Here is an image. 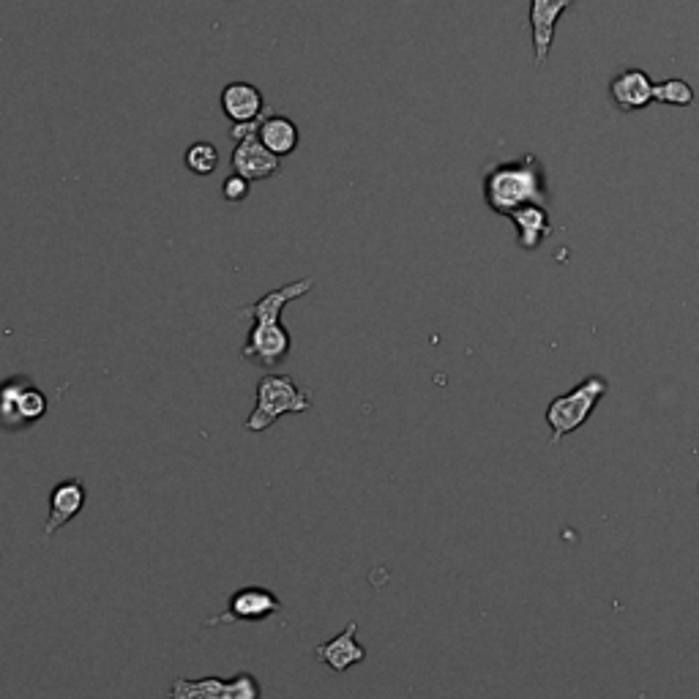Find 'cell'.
<instances>
[{
  "instance_id": "cell-1",
  "label": "cell",
  "mask_w": 699,
  "mask_h": 699,
  "mask_svg": "<svg viewBox=\"0 0 699 699\" xmlns=\"http://www.w3.org/2000/svg\"><path fill=\"white\" fill-rule=\"evenodd\" d=\"M314 279H296L290 285H282L276 290L265 292L260 301H254L252 307L238 309V317H252L254 328L249 330V339L244 345L241 355L244 361L263 370H274V366L285 364L287 355L292 350L290 330L282 325V312L290 301H298L301 296H307L312 290Z\"/></svg>"
},
{
  "instance_id": "cell-2",
  "label": "cell",
  "mask_w": 699,
  "mask_h": 699,
  "mask_svg": "<svg viewBox=\"0 0 699 699\" xmlns=\"http://www.w3.org/2000/svg\"><path fill=\"white\" fill-rule=\"evenodd\" d=\"M484 202L500 216H511L525 205H549L547 167L541 159L527 153L489 167L484 175Z\"/></svg>"
},
{
  "instance_id": "cell-3",
  "label": "cell",
  "mask_w": 699,
  "mask_h": 699,
  "mask_svg": "<svg viewBox=\"0 0 699 699\" xmlns=\"http://www.w3.org/2000/svg\"><path fill=\"white\" fill-rule=\"evenodd\" d=\"M312 410V391L296 386L287 375H265L258 383V402L247 419L249 432H265L287 413H307Z\"/></svg>"
},
{
  "instance_id": "cell-4",
  "label": "cell",
  "mask_w": 699,
  "mask_h": 699,
  "mask_svg": "<svg viewBox=\"0 0 699 699\" xmlns=\"http://www.w3.org/2000/svg\"><path fill=\"white\" fill-rule=\"evenodd\" d=\"M604 394V377H588V380H582V386L574 388L571 394L552 399V404L547 408V424L549 429H552V446H558L565 435L579 429V426L588 421V415L596 410V404L601 402Z\"/></svg>"
},
{
  "instance_id": "cell-5",
  "label": "cell",
  "mask_w": 699,
  "mask_h": 699,
  "mask_svg": "<svg viewBox=\"0 0 699 699\" xmlns=\"http://www.w3.org/2000/svg\"><path fill=\"white\" fill-rule=\"evenodd\" d=\"M47 394L28 377H9L0 383V426L28 429L47 415Z\"/></svg>"
},
{
  "instance_id": "cell-6",
  "label": "cell",
  "mask_w": 699,
  "mask_h": 699,
  "mask_svg": "<svg viewBox=\"0 0 699 699\" xmlns=\"http://www.w3.org/2000/svg\"><path fill=\"white\" fill-rule=\"evenodd\" d=\"M170 699H263L260 681L249 672H238L236 677H175L170 688Z\"/></svg>"
},
{
  "instance_id": "cell-7",
  "label": "cell",
  "mask_w": 699,
  "mask_h": 699,
  "mask_svg": "<svg viewBox=\"0 0 699 699\" xmlns=\"http://www.w3.org/2000/svg\"><path fill=\"white\" fill-rule=\"evenodd\" d=\"M282 601L274 590L265 588H241L229 596L227 610L222 615L211 617L208 626H222V623H249V621H265L271 615H279Z\"/></svg>"
},
{
  "instance_id": "cell-8",
  "label": "cell",
  "mask_w": 699,
  "mask_h": 699,
  "mask_svg": "<svg viewBox=\"0 0 699 699\" xmlns=\"http://www.w3.org/2000/svg\"><path fill=\"white\" fill-rule=\"evenodd\" d=\"M571 7H574V0H531L527 23H531L533 63H536V66H544V63H547L549 50H552L558 20L563 17Z\"/></svg>"
},
{
  "instance_id": "cell-9",
  "label": "cell",
  "mask_w": 699,
  "mask_h": 699,
  "mask_svg": "<svg viewBox=\"0 0 699 699\" xmlns=\"http://www.w3.org/2000/svg\"><path fill=\"white\" fill-rule=\"evenodd\" d=\"M656 83L642 68H623L610 79V99L621 112H637L653 101Z\"/></svg>"
},
{
  "instance_id": "cell-10",
  "label": "cell",
  "mask_w": 699,
  "mask_h": 699,
  "mask_svg": "<svg viewBox=\"0 0 699 699\" xmlns=\"http://www.w3.org/2000/svg\"><path fill=\"white\" fill-rule=\"evenodd\" d=\"M282 167V159L274 157L269 148L263 146L258 135H249L244 140L236 142V151H233V170L238 175H244L247 180H265L274 178Z\"/></svg>"
},
{
  "instance_id": "cell-11",
  "label": "cell",
  "mask_w": 699,
  "mask_h": 699,
  "mask_svg": "<svg viewBox=\"0 0 699 699\" xmlns=\"http://www.w3.org/2000/svg\"><path fill=\"white\" fill-rule=\"evenodd\" d=\"M222 112L229 124H244V121H263L265 99L260 88L252 83H227L222 90Z\"/></svg>"
},
{
  "instance_id": "cell-12",
  "label": "cell",
  "mask_w": 699,
  "mask_h": 699,
  "mask_svg": "<svg viewBox=\"0 0 699 699\" xmlns=\"http://www.w3.org/2000/svg\"><path fill=\"white\" fill-rule=\"evenodd\" d=\"M85 500H88V492H85L83 482L68 478V482L55 484L50 492V516L45 525L47 536H55L61 527H66L85 509Z\"/></svg>"
},
{
  "instance_id": "cell-13",
  "label": "cell",
  "mask_w": 699,
  "mask_h": 699,
  "mask_svg": "<svg viewBox=\"0 0 699 699\" xmlns=\"http://www.w3.org/2000/svg\"><path fill=\"white\" fill-rule=\"evenodd\" d=\"M355 634H359V623H347L345 632L336 634V637L328 639L325 645H320V648L314 650V656H317L323 664H328L334 672H347L350 666L366 659L364 645L355 639Z\"/></svg>"
},
{
  "instance_id": "cell-14",
  "label": "cell",
  "mask_w": 699,
  "mask_h": 699,
  "mask_svg": "<svg viewBox=\"0 0 699 699\" xmlns=\"http://www.w3.org/2000/svg\"><path fill=\"white\" fill-rule=\"evenodd\" d=\"M511 222L516 227V236H520V247L525 252H533V249L541 247L544 238L552 233V224H549V211L547 205H525L516 208L511 213Z\"/></svg>"
},
{
  "instance_id": "cell-15",
  "label": "cell",
  "mask_w": 699,
  "mask_h": 699,
  "mask_svg": "<svg viewBox=\"0 0 699 699\" xmlns=\"http://www.w3.org/2000/svg\"><path fill=\"white\" fill-rule=\"evenodd\" d=\"M258 137L263 140V146L279 159H285V157H290V153H296L298 142H301L298 126L292 124V121L287 118V115H271V118L260 121Z\"/></svg>"
},
{
  "instance_id": "cell-16",
  "label": "cell",
  "mask_w": 699,
  "mask_h": 699,
  "mask_svg": "<svg viewBox=\"0 0 699 699\" xmlns=\"http://www.w3.org/2000/svg\"><path fill=\"white\" fill-rule=\"evenodd\" d=\"M653 101L666 107H691L694 104V88L681 77H670L656 83Z\"/></svg>"
},
{
  "instance_id": "cell-17",
  "label": "cell",
  "mask_w": 699,
  "mask_h": 699,
  "mask_svg": "<svg viewBox=\"0 0 699 699\" xmlns=\"http://www.w3.org/2000/svg\"><path fill=\"white\" fill-rule=\"evenodd\" d=\"M184 164L191 175H211L219 167V151L213 142H195L186 148Z\"/></svg>"
},
{
  "instance_id": "cell-18",
  "label": "cell",
  "mask_w": 699,
  "mask_h": 699,
  "mask_svg": "<svg viewBox=\"0 0 699 699\" xmlns=\"http://www.w3.org/2000/svg\"><path fill=\"white\" fill-rule=\"evenodd\" d=\"M249 184H252V180H247L244 178V175H238V173H233L229 175V178H224V184H222V197L227 202H244L249 197Z\"/></svg>"
},
{
  "instance_id": "cell-19",
  "label": "cell",
  "mask_w": 699,
  "mask_h": 699,
  "mask_svg": "<svg viewBox=\"0 0 699 699\" xmlns=\"http://www.w3.org/2000/svg\"><path fill=\"white\" fill-rule=\"evenodd\" d=\"M260 132V121H244V124H233V129H229V137L233 140H244V137L249 135H258Z\"/></svg>"
}]
</instances>
